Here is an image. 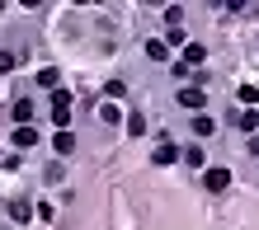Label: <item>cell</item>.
Returning <instances> with one entry per match:
<instances>
[{
  "label": "cell",
  "mask_w": 259,
  "mask_h": 230,
  "mask_svg": "<svg viewBox=\"0 0 259 230\" xmlns=\"http://www.w3.org/2000/svg\"><path fill=\"white\" fill-rule=\"evenodd\" d=\"M52 122H57V132H66V122H71V94L66 89H52Z\"/></svg>",
  "instance_id": "cell-1"
},
{
  "label": "cell",
  "mask_w": 259,
  "mask_h": 230,
  "mask_svg": "<svg viewBox=\"0 0 259 230\" xmlns=\"http://www.w3.org/2000/svg\"><path fill=\"white\" fill-rule=\"evenodd\" d=\"M203 103H207V94L198 85H184L179 89V108H189V113H203Z\"/></svg>",
  "instance_id": "cell-2"
},
{
  "label": "cell",
  "mask_w": 259,
  "mask_h": 230,
  "mask_svg": "<svg viewBox=\"0 0 259 230\" xmlns=\"http://www.w3.org/2000/svg\"><path fill=\"white\" fill-rule=\"evenodd\" d=\"M203 183H207V193H226V188H231V169H222V164H217V169L203 174Z\"/></svg>",
  "instance_id": "cell-3"
},
{
  "label": "cell",
  "mask_w": 259,
  "mask_h": 230,
  "mask_svg": "<svg viewBox=\"0 0 259 230\" xmlns=\"http://www.w3.org/2000/svg\"><path fill=\"white\" fill-rule=\"evenodd\" d=\"M33 113H38L33 99H14V108H10V118L19 122V127H33Z\"/></svg>",
  "instance_id": "cell-4"
},
{
  "label": "cell",
  "mask_w": 259,
  "mask_h": 230,
  "mask_svg": "<svg viewBox=\"0 0 259 230\" xmlns=\"http://www.w3.org/2000/svg\"><path fill=\"white\" fill-rule=\"evenodd\" d=\"M203 61H207V47H203V42H184V56H179V66H203Z\"/></svg>",
  "instance_id": "cell-5"
},
{
  "label": "cell",
  "mask_w": 259,
  "mask_h": 230,
  "mask_svg": "<svg viewBox=\"0 0 259 230\" xmlns=\"http://www.w3.org/2000/svg\"><path fill=\"white\" fill-rule=\"evenodd\" d=\"M10 141L19 146V150H28V146H38L42 136H38V127H14V136H10Z\"/></svg>",
  "instance_id": "cell-6"
},
{
  "label": "cell",
  "mask_w": 259,
  "mask_h": 230,
  "mask_svg": "<svg viewBox=\"0 0 259 230\" xmlns=\"http://www.w3.org/2000/svg\"><path fill=\"white\" fill-rule=\"evenodd\" d=\"M52 150H57V155H75V132H57L52 136Z\"/></svg>",
  "instance_id": "cell-7"
},
{
  "label": "cell",
  "mask_w": 259,
  "mask_h": 230,
  "mask_svg": "<svg viewBox=\"0 0 259 230\" xmlns=\"http://www.w3.org/2000/svg\"><path fill=\"white\" fill-rule=\"evenodd\" d=\"M38 85L42 89H62V71H57V66H42L38 71Z\"/></svg>",
  "instance_id": "cell-8"
},
{
  "label": "cell",
  "mask_w": 259,
  "mask_h": 230,
  "mask_svg": "<svg viewBox=\"0 0 259 230\" xmlns=\"http://www.w3.org/2000/svg\"><path fill=\"white\" fill-rule=\"evenodd\" d=\"M179 160H184L189 169H203V164H207V155H203V150H198V146H189V150H179Z\"/></svg>",
  "instance_id": "cell-9"
},
{
  "label": "cell",
  "mask_w": 259,
  "mask_h": 230,
  "mask_svg": "<svg viewBox=\"0 0 259 230\" xmlns=\"http://www.w3.org/2000/svg\"><path fill=\"white\" fill-rule=\"evenodd\" d=\"M212 132H217V122L207 113H193V136H212Z\"/></svg>",
  "instance_id": "cell-10"
},
{
  "label": "cell",
  "mask_w": 259,
  "mask_h": 230,
  "mask_svg": "<svg viewBox=\"0 0 259 230\" xmlns=\"http://www.w3.org/2000/svg\"><path fill=\"white\" fill-rule=\"evenodd\" d=\"M146 56H151V61H170V47H165L160 38H151V42H146Z\"/></svg>",
  "instance_id": "cell-11"
},
{
  "label": "cell",
  "mask_w": 259,
  "mask_h": 230,
  "mask_svg": "<svg viewBox=\"0 0 259 230\" xmlns=\"http://www.w3.org/2000/svg\"><path fill=\"white\" fill-rule=\"evenodd\" d=\"M179 160V150L170 146V141H160V150H156V164H175Z\"/></svg>",
  "instance_id": "cell-12"
},
{
  "label": "cell",
  "mask_w": 259,
  "mask_h": 230,
  "mask_svg": "<svg viewBox=\"0 0 259 230\" xmlns=\"http://www.w3.org/2000/svg\"><path fill=\"white\" fill-rule=\"evenodd\" d=\"M240 103H245V108H254V103H259V89L254 85H240V94H236Z\"/></svg>",
  "instance_id": "cell-13"
},
{
  "label": "cell",
  "mask_w": 259,
  "mask_h": 230,
  "mask_svg": "<svg viewBox=\"0 0 259 230\" xmlns=\"http://www.w3.org/2000/svg\"><path fill=\"white\" fill-rule=\"evenodd\" d=\"M10 216L14 221H28V216H33V207H28V202H10Z\"/></svg>",
  "instance_id": "cell-14"
},
{
  "label": "cell",
  "mask_w": 259,
  "mask_h": 230,
  "mask_svg": "<svg viewBox=\"0 0 259 230\" xmlns=\"http://www.w3.org/2000/svg\"><path fill=\"white\" fill-rule=\"evenodd\" d=\"M99 118H104V122H118L123 113H118V103H99Z\"/></svg>",
  "instance_id": "cell-15"
},
{
  "label": "cell",
  "mask_w": 259,
  "mask_h": 230,
  "mask_svg": "<svg viewBox=\"0 0 259 230\" xmlns=\"http://www.w3.org/2000/svg\"><path fill=\"white\" fill-rule=\"evenodd\" d=\"M236 127H240V132H254V127H259V118H254V113H240V118H236Z\"/></svg>",
  "instance_id": "cell-16"
},
{
  "label": "cell",
  "mask_w": 259,
  "mask_h": 230,
  "mask_svg": "<svg viewBox=\"0 0 259 230\" xmlns=\"http://www.w3.org/2000/svg\"><path fill=\"white\" fill-rule=\"evenodd\" d=\"M127 132H132V136H142V132H146V118H142V113H132V118H127Z\"/></svg>",
  "instance_id": "cell-17"
},
{
  "label": "cell",
  "mask_w": 259,
  "mask_h": 230,
  "mask_svg": "<svg viewBox=\"0 0 259 230\" xmlns=\"http://www.w3.org/2000/svg\"><path fill=\"white\" fill-rule=\"evenodd\" d=\"M160 42H165V47H179V42H184V28H170V33H165Z\"/></svg>",
  "instance_id": "cell-18"
},
{
  "label": "cell",
  "mask_w": 259,
  "mask_h": 230,
  "mask_svg": "<svg viewBox=\"0 0 259 230\" xmlns=\"http://www.w3.org/2000/svg\"><path fill=\"white\" fill-rule=\"evenodd\" d=\"M179 19H184V10H179V5H170V10H165V24H170V28H179Z\"/></svg>",
  "instance_id": "cell-19"
},
{
  "label": "cell",
  "mask_w": 259,
  "mask_h": 230,
  "mask_svg": "<svg viewBox=\"0 0 259 230\" xmlns=\"http://www.w3.org/2000/svg\"><path fill=\"white\" fill-rule=\"evenodd\" d=\"M14 71V52H0V75H10Z\"/></svg>",
  "instance_id": "cell-20"
},
{
  "label": "cell",
  "mask_w": 259,
  "mask_h": 230,
  "mask_svg": "<svg viewBox=\"0 0 259 230\" xmlns=\"http://www.w3.org/2000/svg\"><path fill=\"white\" fill-rule=\"evenodd\" d=\"M250 150H254V155H259V136H254V141H250Z\"/></svg>",
  "instance_id": "cell-21"
},
{
  "label": "cell",
  "mask_w": 259,
  "mask_h": 230,
  "mask_svg": "<svg viewBox=\"0 0 259 230\" xmlns=\"http://www.w3.org/2000/svg\"><path fill=\"white\" fill-rule=\"evenodd\" d=\"M254 118H259V113H254Z\"/></svg>",
  "instance_id": "cell-22"
}]
</instances>
